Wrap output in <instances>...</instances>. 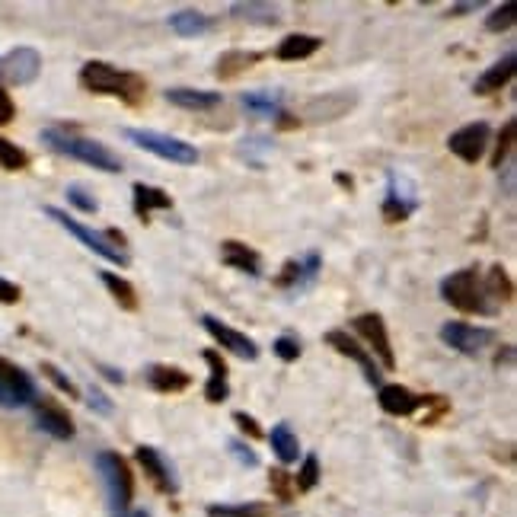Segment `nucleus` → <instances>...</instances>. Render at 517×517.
<instances>
[{"label":"nucleus","mask_w":517,"mask_h":517,"mask_svg":"<svg viewBox=\"0 0 517 517\" xmlns=\"http://www.w3.org/2000/svg\"><path fill=\"white\" fill-rule=\"evenodd\" d=\"M81 87L96 96H118L128 106H138L147 93L144 77L132 71H118V67L106 65V61H87L81 67Z\"/></svg>","instance_id":"obj_1"},{"label":"nucleus","mask_w":517,"mask_h":517,"mask_svg":"<svg viewBox=\"0 0 517 517\" xmlns=\"http://www.w3.org/2000/svg\"><path fill=\"white\" fill-rule=\"evenodd\" d=\"M42 141L51 147V151L65 153V157H73V160L87 163L93 169H102V173H122V160L109 151L106 144L93 138H81L73 134L71 128H45Z\"/></svg>","instance_id":"obj_2"},{"label":"nucleus","mask_w":517,"mask_h":517,"mask_svg":"<svg viewBox=\"0 0 517 517\" xmlns=\"http://www.w3.org/2000/svg\"><path fill=\"white\" fill-rule=\"evenodd\" d=\"M441 297H444L453 310H460V314H476V316L492 314L476 269H460L453 271V275H447L444 281H441Z\"/></svg>","instance_id":"obj_3"},{"label":"nucleus","mask_w":517,"mask_h":517,"mask_svg":"<svg viewBox=\"0 0 517 517\" xmlns=\"http://www.w3.org/2000/svg\"><path fill=\"white\" fill-rule=\"evenodd\" d=\"M96 467L102 473V482H106V492H109V504L116 514H128L134 498V476L128 460L118 457L116 451H102L96 457Z\"/></svg>","instance_id":"obj_4"},{"label":"nucleus","mask_w":517,"mask_h":517,"mask_svg":"<svg viewBox=\"0 0 517 517\" xmlns=\"http://www.w3.org/2000/svg\"><path fill=\"white\" fill-rule=\"evenodd\" d=\"M125 138L134 141L141 151L153 153V157H160V160L179 163V167H195V163H198L195 144H189V141H183V138H169V134L151 132V128H128Z\"/></svg>","instance_id":"obj_5"},{"label":"nucleus","mask_w":517,"mask_h":517,"mask_svg":"<svg viewBox=\"0 0 517 517\" xmlns=\"http://www.w3.org/2000/svg\"><path fill=\"white\" fill-rule=\"evenodd\" d=\"M45 214H48L51 220H58V224L65 227L67 234H73L77 240L83 243V246L93 249L96 255H102L106 263H112V265H128V255H125V249H118L116 243H109V237H106V234H96V230L83 227L81 220H73L71 214L61 211V208H45Z\"/></svg>","instance_id":"obj_6"},{"label":"nucleus","mask_w":517,"mask_h":517,"mask_svg":"<svg viewBox=\"0 0 517 517\" xmlns=\"http://www.w3.org/2000/svg\"><path fill=\"white\" fill-rule=\"evenodd\" d=\"M42 73V55L30 45L10 48L7 55H0V81L10 87H26Z\"/></svg>","instance_id":"obj_7"},{"label":"nucleus","mask_w":517,"mask_h":517,"mask_svg":"<svg viewBox=\"0 0 517 517\" xmlns=\"http://www.w3.org/2000/svg\"><path fill=\"white\" fill-rule=\"evenodd\" d=\"M36 400V383L20 365L0 358V406L7 409H20V406H32Z\"/></svg>","instance_id":"obj_8"},{"label":"nucleus","mask_w":517,"mask_h":517,"mask_svg":"<svg viewBox=\"0 0 517 517\" xmlns=\"http://www.w3.org/2000/svg\"><path fill=\"white\" fill-rule=\"evenodd\" d=\"M351 329H355L361 339H365L367 345H371V355L380 358V365L386 367V371H393L396 367V355H393V345H390V332H386V323L380 314H361L351 320Z\"/></svg>","instance_id":"obj_9"},{"label":"nucleus","mask_w":517,"mask_h":517,"mask_svg":"<svg viewBox=\"0 0 517 517\" xmlns=\"http://www.w3.org/2000/svg\"><path fill=\"white\" fill-rule=\"evenodd\" d=\"M488 138H492V128L486 122H473V125H463L457 132L447 138V151L453 157H460L463 163H479L486 157V147Z\"/></svg>","instance_id":"obj_10"},{"label":"nucleus","mask_w":517,"mask_h":517,"mask_svg":"<svg viewBox=\"0 0 517 517\" xmlns=\"http://www.w3.org/2000/svg\"><path fill=\"white\" fill-rule=\"evenodd\" d=\"M202 326L208 329V335H211L220 349L230 351V355L243 358V361H255V358H259V345H255L246 332H237L234 326L220 323L218 316H202Z\"/></svg>","instance_id":"obj_11"},{"label":"nucleus","mask_w":517,"mask_h":517,"mask_svg":"<svg viewBox=\"0 0 517 517\" xmlns=\"http://www.w3.org/2000/svg\"><path fill=\"white\" fill-rule=\"evenodd\" d=\"M441 339H444L451 349L463 351V355H479L486 345H492L495 332L486 326H470V323H444V326H441Z\"/></svg>","instance_id":"obj_12"},{"label":"nucleus","mask_w":517,"mask_h":517,"mask_svg":"<svg viewBox=\"0 0 517 517\" xmlns=\"http://www.w3.org/2000/svg\"><path fill=\"white\" fill-rule=\"evenodd\" d=\"M326 342L332 345L339 355H345V358H351L358 367H361V374H365V380L371 386H380V367L374 365V355L367 349H361V342L358 339H351L345 329H329L326 332Z\"/></svg>","instance_id":"obj_13"},{"label":"nucleus","mask_w":517,"mask_h":517,"mask_svg":"<svg viewBox=\"0 0 517 517\" xmlns=\"http://www.w3.org/2000/svg\"><path fill=\"white\" fill-rule=\"evenodd\" d=\"M32 412H36V425L45 431V435L58 437V441H67L73 437V418L65 406H58L55 400L48 396H36L32 400Z\"/></svg>","instance_id":"obj_14"},{"label":"nucleus","mask_w":517,"mask_h":517,"mask_svg":"<svg viewBox=\"0 0 517 517\" xmlns=\"http://www.w3.org/2000/svg\"><path fill=\"white\" fill-rule=\"evenodd\" d=\"M416 189L409 183L406 176H390V189H386V202H383V218L390 224H400L409 214L416 211Z\"/></svg>","instance_id":"obj_15"},{"label":"nucleus","mask_w":517,"mask_h":517,"mask_svg":"<svg viewBox=\"0 0 517 517\" xmlns=\"http://www.w3.org/2000/svg\"><path fill=\"white\" fill-rule=\"evenodd\" d=\"M377 402L386 416H396V418L400 416L406 418V416H412V412L422 409V396H416L409 386H402V383H380Z\"/></svg>","instance_id":"obj_16"},{"label":"nucleus","mask_w":517,"mask_h":517,"mask_svg":"<svg viewBox=\"0 0 517 517\" xmlns=\"http://www.w3.org/2000/svg\"><path fill=\"white\" fill-rule=\"evenodd\" d=\"M220 263L230 265V269H237V271H243V275H249V278L263 275V255L240 240L220 243Z\"/></svg>","instance_id":"obj_17"},{"label":"nucleus","mask_w":517,"mask_h":517,"mask_svg":"<svg viewBox=\"0 0 517 517\" xmlns=\"http://www.w3.org/2000/svg\"><path fill=\"white\" fill-rule=\"evenodd\" d=\"M204 365H208V383H204V400L208 402H227V396H230V371H227V361L220 358V351L208 349L204 351Z\"/></svg>","instance_id":"obj_18"},{"label":"nucleus","mask_w":517,"mask_h":517,"mask_svg":"<svg viewBox=\"0 0 517 517\" xmlns=\"http://www.w3.org/2000/svg\"><path fill=\"white\" fill-rule=\"evenodd\" d=\"M351 106H355V96L326 93V96H316V99L306 102L304 118H310V122H335V118H342Z\"/></svg>","instance_id":"obj_19"},{"label":"nucleus","mask_w":517,"mask_h":517,"mask_svg":"<svg viewBox=\"0 0 517 517\" xmlns=\"http://www.w3.org/2000/svg\"><path fill=\"white\" fill-rule=\"evenodd\" d=\"M147 386L157 393H183L192 386V377L176 365H151L147 367Z\"/></svg>","instance_id":"obj_20"},{"label":"nucleus","mask_w":517,"mask_h":517,"mask_svg":"<svg viewBox=\"0 0 517 517\" xmlns=\"http://www.w3.org/2000/svg\"><path fill=\"white\" fill-rule=\"evenodd\" d=\"M132 195H134V214H138L141 220H151L153 211H167V208H173V198H169L163 189H157V185L134 183Z\"/></svg>","instance_id":"obj_21"},{"label":"nucleus","mask_w":517,"mask_h":517,"mask_svg":"<svg viewBox=\"0 0 517 517\" xmlns=\"http://www.w3.org/2000/svg\"><path fill=\"white\" fill-rule=\"evenodd\" d=\"M224 96L211 93V90H189V87H173L167 90V102L179 106V109H192V112H208L214 106H220Z\"/></svg>","instance_id":"obj_22"},{"label":"nucleus","mask_w":517,"mask_h":517,"mask_svg":"<svg viewBox=\"0 0 517 517\" xmlns=\"http://www.w3.org/2000/svg\"><path fill=\"white\" fill-rule=\"evenodd\" d=\"M511 77H514V55H504L502 61H495V65L488 67L486 73H482L479 81L473 83V93L476 96H488V93H498L502 87H508Z\"/></svg>","instance_id":"obj_23"},{"label":"nucleus","mask_w":517,"mask_h":517,"mask_svg":"<svg viewBox=\"0 0 517 517\" xmlns=\"http://www.w3.org/2000/svg\"><path fill=\"white\" fill-rule=\"evenodd\" d=\"M323 45L320 36H306V32H294V36H284L275 48L278 61H304L310 55H316Z\"/></svg>","instance_id":"obj_24"},{"label":"nucleus","mask_w":517,"mask_h":517,"mask_svg":"<svg viewBox=\"0 0 517 517\" xmlns=\"http://www.w3.org/2000/svg\"><path fill=\"white\" fill-rule=\"evenodd\" d=\"M134 457H138V463L144 467V473L151 476V482L160 492H176V482H173V473L167 470V463H163V457L153 447H147V444H141L138 451H134Z\"/></svg>","instance_id":"obj_25"},{"label":"nucleus","mask_w":517,"mask_h":517,"mask_svg":"<svg viewBox=\"0 0 517 517\" xmlns=\"http://www.w3.org/2000/svg\"><path fill=\"white\" fill-rule=\"evenodd\" d=\"M263 61V51H224L218 58V77L220 81H237L240 73H246V71H253L255 65Z\"/></svg>","instance_id":"obj_26"},{"label":"nucleus","mask_w":517,"mask_h":517,"mask_svg":"<svg viewBox=\"0 0 517 517\" xmlns=\"http://www.w3.org/2000/svg\"><path fill=\"white\" fill-rule=\"evenodd\" d=\"M269 441H271V451L278 453V460H281V463H297L300 444H297V435L291 431V425H288V422H278L275 428H271Z\"/></svg>","instance_id":"obj_27"},{"label":"nucleus","mask_w":517,"mask_h":517,"mask_svg":"<svg viewBox=\"0 0 517 517\" xmlns=\"http://www.w3.org/2000/svg\"><path fill=\"white\" fill-rule=\"evenodd\" d=\"M99 278L122 310H138V291H134V284L128 278L116 275V271H99Z\"/></svg>","instance_id":"obj_28"},{"label":"nucleus","mask_w":517,"mask_h":517,"mask_svg":"<svg viewBox=\"0 0 517 517\" xmlns=\"http://www.w3.org/2000/svg\"><path fill=\"white\" fill-rule=\"evenodd\" d=\"M208 26H211V20H208L204 13H198V10H179V13L169 16V30H173L176 36H183V39L204 36Z\"/></svg>","instance_id":"obj_29"},{"label":"nucleus","mask_w":517,"mask_h":517,"mask_svg":"<svg viewBox=\"0 0 517 517\" xmlns=\"http://www.w3.org/2000/svg\"><path fill=\"white\" fill-rule=\"evenodd\" d=\"M243 106L259 118H275L281 112V93H275V90L271 93L269 90H253V93H243Z\"/></svg>","instance_id":"obj_30"},{"label":"nucleus","mask_w":517,"mask_h":517,"mask_svg":"<svg viewBox=\"0 0 517 517\" xmlns=\"http://www.w3.org/2000/svg\"><path fill=\"white\" fill-rule=\"evenodd\" d=\"M482 291H486V297H495V300H502V304H511V297H514V281H511L508 269L492 265L486 275V284H482Z\"/></svg>","instance_id":"obj_31"},{"label":"nucleus","mask_w":517,"mask_h":517,"mask_svg":"<svg viewBox=\"0 0 517 517\" xmlns=\"http://www.w3.org/2000/svg\"><path fill=\"white\" fill-rule=\"evenodd\" d=\"M230 13L234 16H240V20H246V22H259V26H275L281 16H278V7H271V4H234L230 7Z\"/></svg>","instance_id":"obj_32"},{"label":"nucleus","mask_w":517,"mask_h":517,"mask_svg":"<svg viewBox=\"0 0 517 517\" xmlns=\"http://www.w3.org/2000/svg\"><path fill=\"white\" fill-rule=\"evenodd\" d=\"M0 167L10 169V173H20V169L30 167V153L22 151L20 144H13V141L0 138Z\"/></svg>","instance_id":"obj_33"},{"label":"nucleus","mask_w":517,"mask_h":517,"mask_svg":"<svg viewBox=\"0 0 517 517\" xmlns=\"http://www.w3.org/2000/svg\"><path fill=\"white\" fill-rule=\"evenodd\" d=\"M514 132H517V122H504V128L498 132V144H495V153H492V169H498L504 163V157L511 153V144H514Z\"/></svg>","instance_id":"obj_34"},{"label":"nucleus","mask_w":517,"mask_h":517,"mask_svg":"<svg viewBox=\"0 0 517 517\" xmlns=\"http://www.w3.org/2000/svg\"><path fill=\"white\" fill-rule=\"evenodd\" d=\"M320 482V460L310 453V457H304V467H300L297 479H294V486L300 488V492H310V488Z\"/></svg>","instance_id":"obj_35"},{"label":"nucleus","mask_w":517,"mask_h":517,"mask_svg":"<svg viewBox=\"0 0 517 517\" xmlns=\"http://www.w3.org/2000/svg\"><path fill=\"white\" fill-rule=\"evenodd\" d=\"M514 26V4H502V7L492 10V16L486 20L488 32H508Z\"/></svg>","instance_id":"obj_36"},{"label":"nucleus","mask_w":517,"mask_h":517,"mask_svg":"<svg viewBox=\"0 0 517 517\" xmlns=\"http://www.w3.org/2000/svg\"><path fill=\"white\" fill-rule=\"evenodd\" d=\"M42 374L51 380V383L58 386L61 393H67V396H71V400H77V396H81V390H77V383H73V380L67 377L65 371H58V367H55V365H48V361H42Z\"/></svg>","instance_id":"obj_37"},{"label":"nucleus","mask_w":517,"mask_h":517,"mask_svg":"<svg viewBox=\"0 0 517 517\" xmlns=\"http://www.w3.org/2000/svg\"><path fill=\"white\" fill-rule=\"evenodd\" d=\"M208 517H263L259 504H214L208 508Z\"/></svg>","instance_id":"obj_38"},{"label":"nucleus","mask_w":517,"mask_h":517,"mask_svg":"<svg viewBox=\"0 0 517 517\" xmlns=\"http://www.w3.org/2000/svg\"><path fill=\"white\" fill-rule=\"evenodd\" d=\"M65 195H67V202H71L73 208H81L83 214H96V211H99V202H96V198L90 195L83 185H67Z\"/></svg>","instance_id":"obj_39"},{"label":"nucleus","mask_w":517,"mask_h":517,"mask_svg":"<svg viewBox=\"0 0 517 517\" xmlns=\"http://www.w3.org/2000/svg\"><path fill=\"white\" fill-rule=\"evenodd\" d=\"M300 278H304V265L297 263V259H288V263L281 265V275L275 278L278 288H297Z\"/></svg>","instance_id":"obj_40"},{"label":"nucleus","mask_w":517,"mask_h":517,"mask_svg":"<svg viewBox=\"0 0 517 517\" xmlns=\"http://www.w3.org/2000/svg\"><path fill=\"white\" fill-rule=\"evenodd\" d=\"M269 153L271 151V144H269V138H246V141H240V157L246 163H253V167H259L255 163V153Z\"/></svg>","instance_id":"obj_41"},{"label":"nucleus","mask_w":517,"mask_h":517,"mask_svg":"<svg viewBox=\"0 0 517 517\" xmlns=\"http://www.w3.org/2000/svg\"><path fill=\"white\" fill-rule=\"evenodd\" d=\"M275 355L291 365V361H297L300 358V342L294 339V335H281V339H275Z\"/></svg>","instance_id":"obj_42"},{"label":"nucleus","mask_w":517,"mask_h":517,"mask_svg":"<svg viewBox=\"0 0 517 517\" xmlns=\"http://www.w3.org/2000/svg\"><path fill=\"white\" fill-rule=\"evenodd\" d=\"M234 422L240 425L243 435H249L253 441H259V437H263V428H259V422H255L253 416H246V412H234Z\"/></svg>","instance_id":"obj_43"},{"label":"nucleus","mask_w":517,"mask_h":517,"mask_svg":"<svg viewBox=\"0 0 517 517\" xmlns=\"http://www.w3.org/2000/svg\"><path fill=\"white\" fill-rule=\"evenodd\" d=\"M13 118H16V106H13V99H10L7 87L0 83V125L13 122Z\"/></svg>","instance_id":"obj_44"},{"label":"nucleus","mask_w":517,"mask_h":517,"mask_svg":"<svg viewBox=\"0 0 517 517\" xmlns=\"http://www.w3.org/2000/svg\"><path fill=\"white\" fill-rule=\"evenodd\" d=\"M22 297L20 284L7 281V278H0V304H16Z\"/></svg>","instance_id":"obj_45"},{"label":"nucleus","mask_w":517,"mask_h":517,"mask_svg":"<svg viewBox=\"0 0 517 517\" xmlns=\"http://www.w3.org/2000/svg\"><path fill=\"white\" fill-rule=\"evenodd\" d=\"M230 451H234L237 460H240V463H246V467H255V463H259V457H255V453L249 451L243 441H230Z\"/></svg>","instance_id":"obj_46"},{"label":"nucleus","mask_w":517,"mask_h":517,"mask_svg":"<svg viewBox=\"0 0 517 517\" xmlns=\"http://www.w3.org/2000/svg\"><path fill=\"white\" fill-rule=\"evenodd\" d=\"M87 402H90L93 409H99L102 416H109V412H112V402L106 400V396H102L99 390H90V400H87Z\"/></svg>","instance_id":"obj_47"},{"label":"nucleus","mask_w":517,"mask_h":517,"mask_svg":"<svg viewBox=\"0 0 517 517\" xmlns=\"http://www.w3.org/2000/svg\"><path fill=\"white\" fill-rule=\"evenodd\" d=\"M278 128H281V132H291V128H297V125H300V118L297 116H291V112H278Z\"/></svg>","instance_id":"obj_48"},{"label":"nucleus","mask_w":517,"mask_h":517,"mask_svg":"<svg viewBox=\"0 0 517 517\" xmlns=\"http://www.w3.org/2000/svg\"><path fill=\"white\" fill-rule=\"evenodd\" d=\"M271 482H275L278 495H281V498L291 495V492H288V473H284V470H275V473H271Z\"/></svg>","instance_id":"obj_49"},{"label":"nucleus","mask_w":517,"mask_h":517,"mask_svg":"<svg viewBox=\"0 0 517 517\" xmlns=\"http://www.w3.org/2000/svg\"><path fill=\"white\" fill-rule=\"evenodd\" d=\"M479 7V0L476 4H457V7H451L447 10V16H460V13H473V10Z\"/></svg>","instance_id":"obj_50"},{"label":"nucleus","mask_w":517,"mask_h":517,"mask_svg":"<svg viewBox=\"0 0 517 517\" xmlns=\"http://www.w3.org/2000/svg\"><path fill=\"white\" fill-rule=\"evenodd\" d=\"M132 517H147V514H144V511H134V514H132Z\"/></svg>","instance_id":"obj_51"}]
</instances>
